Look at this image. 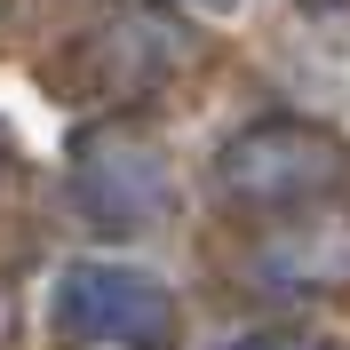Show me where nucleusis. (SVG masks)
<instances>
[{
    "instance_id": "1",
    "label": "nucleus",
    "mask_w": 350,
    "mask_h": 350,
    "mask_svg": "<svg viewBox=\"0 0 350 350\" xmlns=\"http://www.w3.org/2000/svg\"><path fill=\"white\" fill-rule=\"evenodd\" d=\"M56 327H64V334H96V342H135V350H152V342H167L175 310H167V295H159V279H144V271L80 262V271H64Z\"/></svg>"
},
{
    "instance_id": "2",
    "label": "nucleus",
    "mask_w": 350,
    "mask_h": 350,
    "mask_svg": "<svg viewBox=\"0 0 350 350\" xmlns=\"http://www.w3.org/2000/svg\"><path fill=\"white\" fill-rule=\"evenodd\" d=\"M310 183H327V152L303 128H262V135H247L239 152H231V191H247V199L310 191Z\"/></svg>"
},
{
    "instance_id": "3",
    "label": "nucleus",
    "mask_w": 350,
    "mask_h": 350,
    "mask_svg": "<svg viewBox=\"0 0 350 350\" xmlns=\"http://www.w3.org/2000/svg\"><path fill=\"white\" fill-rule=\"evenodd\" d=\"M239 350H310V342H239Z\"/></svg>"
}]
</instances>
